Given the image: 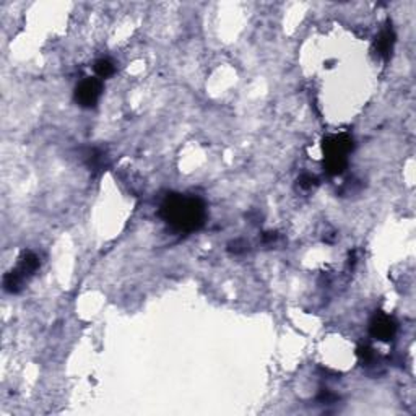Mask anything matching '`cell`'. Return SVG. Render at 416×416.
Masks as SVG:
<instances>
[{"label":"cell","instance_id":"1","mask_svg":"<svg viewBox=\"0 0 416 416\" xmlns=\"http://www.w3.org/2000/svg\"><path fill=\"white\" fill-rule=\"evenodd\" d=\"M159 215L169 227L182 233L195 231V229L203 227L205 218H207L202 200L179 194L168 195L162 205Z\"/></svg>","mask_w":416,"mask_h":416},{"label":"cell","instance_id":"2","mask_svg":"<svg viewBox=\"0 0 416 416\" xmlns=\"http://www.w3.org/2000/svg\"><path fill=\"white\" fill-rule=\"evenodd\" d=\"M353 150V140L348 135H333L324 142L325 169L332 176H338L345 171L348 155Z\"/></svg>","mask_w":416,"mask_h":416},{"label":"cell","instance_id":"3","mask_svg":"<svg viewBox=\"0 0 416 416\" xmlns=\"http://www.w3.org/2000/svg\"><path fill=\"white\" fill-rule=\"evenodd\" d=\"M39 267V259L36 255L28 252L24 254L22 259H20L18 267L12 270L8 275H5L3 278V287L8 293H18L22 289L24 280H27L29 275H33Z\"/></svg>","mask_w":416,"mask_h":416},{"label":"cell","instance_id":"4","mask_svg":"<svg viewBox=\"0 0 416 416\" xmlns=\"http://www.w3.org/2000/svg\"><path fill=\"white\" fill-rule=\"evenodd\" d=\"M103 93V83L99 78H85L75 88V99L82 108L96 106Z\"/></svg>","mask_w":416,"mask_h":416},{"label":"cell","instance_id":"5","mask_svg":"<svg viewBox=\"0 0 416 416\" xmlns=\"http://www.w3.org/2000/svg\"><path fill=\"white\" fill-rule=\"evenodd\" d=\"M397 332V324L387 314H378L371 322V335L380 342H389Z\"/></svg>","mask_w":416,"mask_h":416},{"label":"cell","instance_id":"6","mask_svg":"<svg viewBox=\"0 0 416 416\" xmlns=\"http://www.w3.org/2000/svg\"><path fill=\"white\" fill-rule=\"evenodd\" d=\"M394 43H395V34L392 31V28H385L384 31H380L378 41H375V49H378L379 56H382L384 59H389L390 54H392Z\"/></svg>","mask_w":416,"mask_h":416},{"label":"cell","instance_id":"7","mask_svg":"<svg viewBox=\"0 0 416 416\" xmlns=\"http://www.w3.org/2000/svg\"><path fill=\"white\" fill-rule=\"evenodd\" d=\"M94 72H96L99 78L111 77L114 73V64L108 59H99L96 60V64H94Z\"/></svg>","mask_w":416,"mask_h":416},{"label":"cell","instance_id":"8","mask_svg":"<svg viewBox=\"0 0 416 416\" xmlns=\"http://www.w3.org/2000/svg\"><path fill=\"white\" fill-rule=\"evenodd\" d=\"M314 182H315V179L313 176H303V178H301V185H303V187H306V189L313 187Z\"/></svg>","mask_w":416,"mask_h":416}]
</instances>
